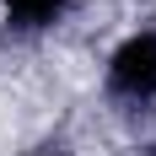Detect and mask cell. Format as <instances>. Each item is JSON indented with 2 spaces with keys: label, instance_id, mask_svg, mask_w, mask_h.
Returning <instances> with one entry per match:
<instances>
[{
  "label": "cell",
  "instance_id": "cell-2",
  "mask_svg": "<svg viewBox=\"0 0 156 156\" xmlns=\"http://www.w3.org/2000/svg\"><path fill=\"white\" fill-rule=\"evenodd\" d=\"M0 5H5V27L11 32H43L70 11V0H0Z\"/></svg>",
  "mask_w": 156,
  "mask_h": 156
},
{
  "label": "cell",
  "instance_id": "cell-3",
  "mask_svg": "<svg viewBox=\"0 0 156 156\" xmlns=\"http://www.w3.org/2000/svg\"><path fill=\"white\" fill-rule=\"evenodd\" d=\"M43 156H59V151H43Z\"/></svg>",
  "mask_w": 156,
  "mask_h": 156
},
{
  "label": "cell",
  "instance_id": "cell-1",
  "mask_svg": "<svg viewBox=\"0 0 156 156\" xmlns=\"http://www.w3.org/2000/svg\"><path fill=\"white\" fill-rule=\"evenodd\" d=\"M108 92L124 102H151L156 97V32H135L113 48L108 59Z\"/></svg>",
  "mask_w": 156,
  "mask_h": 156
}]
</instances>
